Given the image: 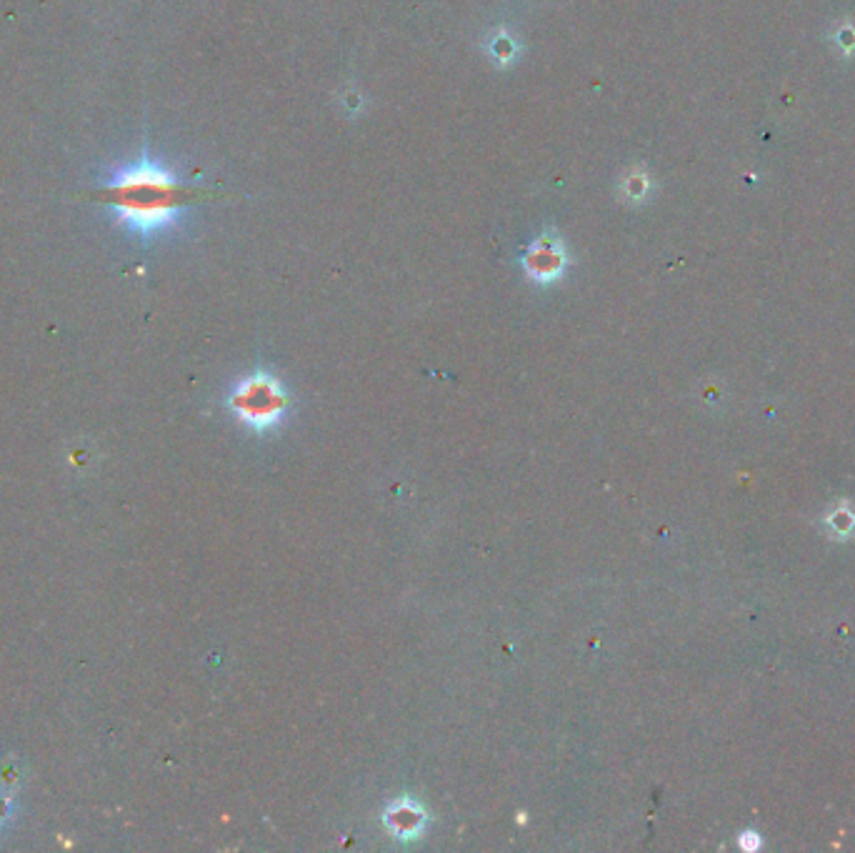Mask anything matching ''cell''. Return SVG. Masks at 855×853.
I'll use <instances>...</instances> for the list:
<instances>
[{"label": "cell", "instance_id": "cell-1", "mask_svg": "<svg viewBox=\"0 0 855 853\" xmlns=\"http://www.w3.org/2000/svg\"><path fill=\"white\" fill-rule=\"evenodd\" d=\"M105 198L115 216L143 236L175 226L188 203L173 173L153 161H140L118 173Z\"/></svg>", "mask_w": 855, "mask_h": 853}, {"label": "cell", "instance_id": "cell-2", "mask_svg": "<svg viewBox=\"0 0 855 853\" xmlns=\"http://www.w3.org/2000/svg\"><path fill=\"white\" fill-rule=\"evenodd\" d=\"M230 408L245 426L268 431L283 421L288 411V393L283 383L270 373H253L238 383L230 396Z\"/></svg>", "mask_w": 855, "mask_h": 853}, {"label": "cell", "instance_id": "cell-3", "mask_svg": "<svg viewBox=\"0 0 855 853\" xmlns=\"http://www.w3.org/2000/svg\"><path fill=\"white\" fill-rule=\"evenodd\" d=\"M523 268L528 278L538 283L558 281L568 266V251L563 246V238L555 231H545L543 236L535 238L523 253Z\"/></svg>", "mask_w": 855, "mask_h": 853}, {"label": "cell", "instance_id": "cell-4", "mask_svg": "<svg viewBox=\"0 0 855 853\" xmlns=\"http://www.w3.org/2000/svg\"><path fill=\"white\" fill-rule=\"evenodd\" d=\"M385 826H388V831L393 833L395 838L410 841V838H418L420 833L425 831V826H428V811H425L415 798H398V801L390 803L388 811H385Z\"/></svg>", "mask_w": 855, "mask_h": 853}]
</instances>
